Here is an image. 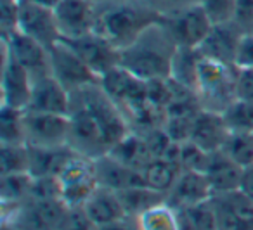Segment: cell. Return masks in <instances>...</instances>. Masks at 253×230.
Returning a JSON list of instances; mask_svg holds the SVG:
<instances>
[{
  "label": "cell",
  "instance_id": "8d00e7d4",
  "mask_svg": "<svg viewBox=\"0 0 253 230\" xmlns=\"http://www.w3.org/2000/svg\"><path fill=\"white\" fill-rule=\"evenodd\" d=\"M238 99L253 101V68L238 70Z\"/></svg>",
  "mask_w": 253,
  "mask_h": 230
},
{
  "label": "cell",
  "instance_id": "277c9868",
  "mask_svg": "<svg viewBox=\"0 0 253 230\" xmlns=\"http://www.w3.org/2000/svg\"><path fill=\"white\" fill-rule=\"evenodd\" d=\"M196 95L201 109L224 113L238 99V68L200 56Z\"/></svg>",
  "mask_w": 253,
  "mask_h": 230
},
{
  "label": "cell",
  "instance_id": "44dd1931",
  "mask_svg": "<svg viewBox=\"0 0 253 230\" xmlns=\"http://www.w3.org/2000/svg\"><path fill=\"white\" fill-rule=\"evenodd\" d=\"M82 208H84V211L87 213V216L92 220V223L95 227L130 218L126 215V209L123 206L118 192L104 187V185H99Z\"/></svg>",
  "mask_w": 253,
  "mask_h": 230
},
{
  "label": "cell",
  "instance_id": "484cf974",
  "mask_svg": "<svg viewBox=\"0 0 253 230\" xmlns=\"http://www.w3.org/2000/svg\"><path fill=\"white\" fill-rule=\"evenodd\" d=\"M118 194H120V197H122V202L126 209V215L130 216V218H135V216H139L142 211L149 209L151 206L165 201V195L151 191V189L146 187V185H142V187L125 189V191H120Z\"/></svg>",
  "mask_w": 253,
  "mask_h": 230
},
{
  "label": "cell",
  "instance_id": "1f68e13d",
  "mask_svg": "<svg viewBox=\"0 0 253 230\" xmlns=\"http://www.w3.org/2000/svg\"><path fill=\"white\" fill-rule=\"evenodd\" d=\"M0 19H2V38L18 32V0L0 2Z\"/></svg>",
  "mask_w": 253,
  "mask_h": 230
},
{
  "label": "cell",
  "instance_id": "8992f818",
  "mask_svg": "<svg viewBox=\"0 0 253 230\" xmlns=\"http://www.w3.org/2000/svg\"><path fill=\"white\" fill-rule=\"evenodd\" d=\"M68 209L61 197L28 199L14 213L2 218V223H9L18 230H54L61 227Z\"/></svg>",
  "mask_w": 253,
  "mask_h": 230
},
{
  "label": "cell",
  "instance_id": "ba28073f",
  "mask_svg": "<svg viewBox=\"0 0 253 230\" xmlns=\"http://www.w3.org/2000/svg\"><path fill=\"white\" fill-rule=\"evenodd\" d=\"M162 21L165 23L177 45L186 49H198L213 28V23L201 4L180 9L173 14L162 18Z\"/></svg>",
  "mask_w": 253,
  "mask_h": 230
},
{
  "label": "cell",
  "instance_id": "30bf717a",
  "mask_svg": "<svg viewBox=\"0 0 253 230\" xmlns=\"http://www.w3.org/2000/svg\"><path fill=\"white\" fill-rule=\"evenodd\" d=\"M18 32L40 42L47 49L61 40L54 9L33 4L30 0H18Z\"/></svg>",
  "mask_w": 253,
  "mask_h": 230
},
{
  "label": "cell",
  "instance_id": "f35d334b",
  "mask_svg": "<svg viewBox=\"0 0 253 230\" xmlns=\"http://www.w3.org/2000/svg\"><path fill=\"white\" fill-rule=\"evenodd\" d=\"M95 230H139V229H137V225H135L134 218H126V220H122V222L101 225V227H97Z\"/></svg>",
  "mask_w": 253,
  "mask_h": 230
},
{
  "label": "cell",
  "instance_id": "836d02e7",
  "mask_svg": "<svg viewBox=\"0 0 253 230\" xmlns=\"http://www.w3.org/2000/svg\"><path fill=\"white\" fill-rule=\"evenodd\" d=\"M234 66L238 70H248L253 68V33L245 32L239 40L238 52H236Z\"/></svg>",
  "mask_w": 253,
  "mask_h": 230
},
{
  "label": "cell",
  "instance_id": "52a82bcc",
  "mask_svg": "<svg viewBox=\"0 0 253 230\" xmlns=\"http://www.w3.org/2000/svg\"><path fill=\"white\" fill-rule=\"evenodd\" d=\"M49 54L50 73L70 94L87 87V85L101 81V78L82 61V57L64 40H59L56 45L50 47Z\"/></svg>",
  "mask_w": 253,
  "mask_h": 230
},
{
  "label": "cell",
  "instance_id": "d4e9b609",
  "mask_svg": "<svg viewBox=\"0 0 253 230\" xmlns=\"http://www.w3.org/2000/svg\"><path fill=\"white\" fill-rule=\"evenodd\" d=\"M134 220L139 230H180L179 213L167 201L151 206Z\"/></svg>",
  "mask_w": 253,
  "mask_h": 230
},
{
  "label": "cell",
  "instance_id": "e575fe53",
  "mask_svg": "<svg viewBox=\"0 0 253 230\" xmlns=\"http://www.w3.org/2000/svg\"><path fill=\"white\" fill-rule=\"evenodd\" d=\"M156 12H158L162 18L173 12L180 11V9H186L189 5L194 4H201V0H146Z\"/></svg>",
  "mask_w": 253,
  "mask_h": 230
},
{
  "label": "cell",
  "instance_id": "83f0119b",
  "mask_svg": "<svg viewBox=\"0 0 253 230\" xmlns=\"http://www.w3.org/2000/svg\"><path fill=\"white\" fill-rule=\"evenodd\" d=\"M222 153L229 156L241 168H248L253 164V133L246 132H229Z\"/></svg>",
  "mask_w": 253,
  "mask_h": 230
},
{
  "label": "cell",
  "instance_id": "8fae6325",
  "mask_svg": "<svg viewBox=\"0 0 253 230\" xmlns=\"http://www.w3.org/2000/svg\"><path fill=\"white\" fill-rule=\"evenodd\" d=\"M61 40H77L95 32L97 4L88 0H61L54 9Z\"/></svg>",
  "mask_w": 253,
  "mask_h": 230
},
{
  "label": "cell",
  "instance_id": "d590c367",
  "mask_svg": "<svg viewBox=\"0 0 253 230\" xmlns=\"http://www.w3.org/2000/svg\"><path fill=\"white\" fill-rule=\"evenodd\" d=\"M234 23L243 32H248L253 25V0H236Z\"/></svg>",
  "mask_w": 253,
  "mask_h": 230
},
{
  "label": "cell",
  "instance_id": "5b68a950",
  "mask_svg": "<svg viewBox=\"0 0 253 230\" xmlns=\"http://www.w3.org/2000/svg\"><path fill=\"white\" fill-rule=\"evenodd\" d=\"M61 187V199L68 208H82L87 199L99 187L95 177L94 159L75 154L57 175Z\"/></svg>",
  "mask_w": 253,
  "mask_h": 230
},
{
  "label": "cell",
  "instance_id": "9c48e42d",
  "mask_svg": "<svg viewBox=\"0 0 253 230\" xmlns=\"http://www.w3.org/2000/svg\"><path fill=\"white\" fill-rule=\"evenodd\" d=\"M25 135L30 147L68 146L70 116L25 109Z\"/></svg>",
  "mask_w": 253,
  "mask_h": 230
},
{
  "label": "cell",
  "instance_id": "7402d4cb",
  "mask_svg": "<svg viewBox=\"0 0 253 230\" xmlns=\"http://www.w3.org/2000/svg\"><path fill=\"white\" fill-rule=\"evenodd\" d=\"M243 170L245 168L236 164L222 151H215V153H210V159H208L203 173L210 184L211 194L217 195L239 191Z\"/></svg>",
  "mask_w": 253,
  "mask_h": 230
},
{
  "label": "cell",
  "instance_id": "ac0fdd59",
  "mask_svg": "<svg viewBox=\"0 0 253 230\" xmlns=\"http://www.w3.org/2000/svg\"><path fill=\"white\" fill-rule=\"evenodd\" d=\"M229 126L222 113L200 109L193 119L189 140L207 153L220 151L229 135Z\"/></svg>",
  "mask_w": 253,
  "mask_h": 230
},
{
  "label": "cell",
  "instance_id": "2e32d148",
  "mask_svg": "<svg viewBox=\"0 0 253 230\" xmlns=\"http://www.w3.org/2000/svg\"><path fill=\"white\" fill-rule=\"evenodd\" d=\"M71 94L50 75L33 78L32 97L26 109L54 115H70Z\"/></svg>",
  "mask_w": 253,
  "mask_h": 230
},
{
  "label": "cell",
  "instance_id": "b9f144b4",
  "mask_svg": "<svg viewBox=\"0 0 253 230\" xmlns=\"http://www.w3.org/2000/svg\"><path fill=\"white\" fill-rule=\"evenodd\" d=\"M248 32H250V33H253V25L250 26V30H248Z\"/></svg>",
  "mask_w": 253,
  "mask_h": 230
},
{
  "label": "cell",
  "instance_id": "f1b7e54d",
  "mask_svg": "<svg viewBox=\"0 0 253 230\" xmlns=\"http://www.w3.org/2000/svg\"><path fill=\"white\" fill-rule=\"evenodd\" d=\"M2 175L30 173L28 144H2Z\"/></svg>",
  "mask_w": 253,
  "mask_h": 230
},
{
  "label": "cell",
  "instance_id": "7bdbcfd3",
  "mask_svg": "<svg viewBox=\"0 0 253 230\" xmlns=\"http://www.w3.org/2000/svg\"><path fill=\"white\" fill-rule=\"evenodd\" d=\"M54 230H61V229H54Z\"/></svg>",
  "mask_w": 253,
  "mask_h": 230
},
{
  "label": "cell",
  "instance_id": "4dcf8cb0",
  "mask_svg": "<svg viewBox=\"0 0 253 230\" xmlns=\"http://www.w3.org/2000/svg\"><path fill=\"white\" fill-rule=\"evenodd\" d=\"M201 5L213 25L234 23L236 0H201Z\"/></svg>",
  "mask_w": 253,
  "mask_h": 230
},
{
  "label": "cell",
  "instance_id": "4fadbf2b",
  "mask_svg": "<svg viewBox=\"0 0 253 230\" xmlns=\"http://www.w3.org/2000/svg\"><path fill=\"white\" fill-rule=\"evenodd\" d=\"M70 47L82 57L85 64L97 75L99 78L104 77L108 71L120 66V52L109 40L101 37L99 33H90L77 40H64Z\"/></svg>",
  "mask_w": 253,
  "mask_h": 230
},
{
  "label": "cell",
  "instance_id": "603a6c76",
  "mask_svg": "<svg viewBox=\"0 0 253 230\" xmlns=\"http://www.w3.org/2000/svg\"><path fill=\"white\" fill-rule=\"evenodd\" d=\"M111 154L115 159H118L120 163L126 164V166L135 168V170H144V166L151 159H155V156L149 151L146 139L139 132H132L125 137L123 140H120L115 147L111 149Z\"/></svg>",
  "mask_w": 253,
  "mask_h": 230
},
{
  "label": "cell",
  "instance_id": "7a4b0ae2",
  "mask_svg": "<svg viewBox=\"0 0 253 230\" xmlns=\"http://www.w3.org/2000/svg\"><path fill=\"white\" fill-rule=\"evenodd\" d=\"M177 47L165 23L160 19L120 52V66L142 81L167 80L172 73Z\"/></svg>",
  "mask_w": 253,
  "mask_h": 230
},
{
  "label": "cell",
  "instance_id": "7c38bea8",
  "mask_svg": "<svg viewBox=\"0 0 253 230\" xmlns=\"http://www.w3.org/2000/svg\"><path fill=\"white\" fill-rule=\"evenodd\" d=\"M33 78L2 45V106L26 109L32 97Z\"/></svg>",
  "mask_w": 253,
  "mask_h": 230
},
{
  "label": "cell",
  "instance_id": "f546056e",
  "mask_svg": "<svg viewBox=\"0 0 253 230\" xmlns=\"http://www.w3.org/2000/svg\"><path fill=\"white\" fill-rule=\"evenodd\" d=\"M222 115L229 130L253 133V101L236 99Z\"/></svg>",
  "mask_w": 253,
  "mask_h": 230
},
{
  "label": "cell",
  "instance_id": "6da1fadb",
  "mask_svg": "<svg viewBox=\"0 0 253 230\" xmlns=\"http://www.w3.org/2000/svg\"><path fill=\"white\" fill-rule=\"evenodd\" d=\"M68 146L80 156L97 159L130 133L128 119L101 87V81L71 92Z\"/></svg>",
  "mask_w": 253,
  "mask_h": 230
},
{
  "label": "cell",
  "instance_id": "74e56055",
  "mask_svg": "<svg viewBox=\"0 0 253 230\" xmlns=\"http://www.w3.org/2000/svg\"><path fill=\"white\" fill-rule=\"evenodd\" d=\"M239 192L253 202V164L243 170L241 184H239Z\"/></svg>",
  "mask_w": 253,
  "mask_h": 230
},
{
  "label": "cell",
  "instance_id": "e0dca14e",
  "mask_svg": "<svg viewBox=\"0 0 253 230\" xmlns=\"http://www.w3.org/2000/svg\"><path fill=\"white\" fill-rule=\"evenodd\" d=\"M243 33L245 32L236 23L213 25L210 35L203 40V43L196 50L203 57L234 66L236 52H238L239 40H241Z\"/></svg>",
  "mask_w": 253,
  "mask_h": 230
},
{
  "label": "cell",
  "instance_id": "cb8c5ba5",
  "mask_svg": "<svg viewBox=\"0 0 253 230\" xmlns=\"http://www.w3.org/2000/svg\"><path fill=\"white\" fill-rule=\"evenodd\" d=\"M180 171H182V168L177 161L170 159V157H155L144 166L142 175H144L146 185L151 191L167 197V194L173 187Z\"/></svg>",
  "mask_w": 253,
  "mask_h": 230
},
{
  "label": "cell",
  "instance_id": "ab89813d",
  "mask_svg": "<svg viewBox=\"0 0 253 230\" xmlns=\"http://www.w3.org/2000/svg\"><path fill=\"white\" fill-rule=\"evenodd\" d=\"M30 2H33V4H39V5H43V7L56 9L61 0H30Z\"/></svg>",
  "mask_w": 253,
  "mask_h": 230
},
{
  "label": "cell",
  "instance_id": "5bb4252c",
  "mask_svg": "<svg viewBox=\"0 0 253 230\" xmlns=\"http://www.w3.org/2000/svg\"><path fill=\"white\" fill-rule=\"evenodd\" d=\"M217 230H253V202L239 191L211 195Z\"/></svg>",
  "mask_w": 253,
  "mask_h": 230
},
{
  "label": "cell",
  "instance_id": "ffe728a7",
  "mask_svg": "<svg viewBox=\"0 0 253 230\" xmlns=\"http://www.w3.org/2000/svg\"><path fill=\"white\" fill-rule=\"evenodd\" d=\"M94 168L99 185H104V187L113 189L116 192L146 185L144 175H142L141 170H135V168L120 163L111 154H106V156L94 159Z\"/></svg>",
  "mask_w": 253,
  "mask_h": 230
},
{
  "label": "cell",
  "instance_id": "d6a6232c",
  "mask_svg": "<svg viewBox=\"0 0 253 230\" xmlns=\"http://www.w3.org/2000/svg\"><path fill=\"white\" fill-rule=\"evenodd\" d=\"M59 229L61 230H95L97 227L92 223V220L87 216L84 208H70Z\"/></svg>",
  "mask_w": 253,
  "mask_h": 230
},
{
  "label": "cell",
  "instance_id": "4316f807",
  "mask_svg": "<svg viewBox=\"0 0 253 230\" xmlns=\"http://www.w3.org/2000/svg\"><path fill=\"white\" fill-rule=\"evenodd\" d=\"M0 144H26L25 109L2 106V113H0Z\"/></svg>",
  "mask_w": 253,
  "mask_h": 230
},
{
  "label": "cell",
  "instance_id": "d6986e66",
  "mask_svg": "<svg viewBox=\"0 0 253 230\" xmlns=\"http://www.w3.org/2000/svg\"><path fill=\"white\" fill-rule=\"evenodd\" d=\"M211 195L213 194H211L210 184H208L203 171L182 170L179 177H177L173 187L167 194L165 201L172 208L180 209L198 204V202L208 201V199H211Z\"/></svg>",
  "mask_w": 253,
  "mask_h": 230
},
{
  "label": "cell",
  "instance_id": "3957f363",
  "mask_svg": "<svg viewBox=\"0 0 253 230\" xmlns=\"http://www.w3.org/2000/svg\"><path fill=\"white\" fill-rule=\"evenodd\" d=\"M160 19L162 16L146 0H101L95 33L123 50Z\"/></svg>",
  "mask_w": 253,
  "mask_h": 230
},
{
  "label": "cell",
  "instance_id": "9a60e30c",
  "mask_svg": "<svg viewBox=\"0 0 253 230\" xmlns=\"http://www.w3.org/2000/svg\"><path fill=\"white\" fill-rule=\"evenodd\" d=\"M2 45L23 68L30 71L32 78L50 75L49 49L40 42L23 35L21 32H14L12 35L2 38Z\"/></svg>",
  "mask_w": 253,
  "mask_h": 230
},
{
  "label": "cell",
  "instance_id": "60d3db41",
  "mask_svg": "<svg viewBox=\"0 0 253 230\" xmlns=\"http://www.w3.org/2000/svg\"><path fill=\"white\" fill-rule=\"evenodd\" d=\"M88 2H94V4H99V2H101V0H88Z\"/></svg>",
  "mask_w": 253,
  "mask_h": 230
}]
</instances>
